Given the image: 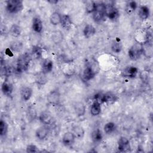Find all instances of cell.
Masks as SVG:
<instances>
[{
    "mask_svg": "<svg viewBox=\"0 0 153 153\" xmlns=\"http://www.w3.org/2000/svg\"><path fill=\"white\" fill-rule=\"evenodd\" d=\"M23 9V2L21 0L6 1V10L10 14H16Z\"/></svg>",
    "mask_w": 153,
    "mask_h": 153,
    "instance_id": "obj_3",
    "label": "cell"
},
{
    "mask_svg": "<svg viewBox=\"0 0 153 153\" xmlns=\"http://www.w3.org/2000/svg\"><path fill=\"white\" fill-rule=\"evenodd\" d=\"M51 38L52 41L55 44L57 45V44H60L63 41V38H64V35L60 30H54L52 32Z\"/></svg>",
    "mask_w": 153,
    "mask_h": 153,
    "instance_id": "obj_22",
    "label": "cell"
},
{
    "mask_svg": "<svg viewBox=\"0 0 153 153\" xmlns=\"http://www.w3.org/2000/svg\"><path fill=\"white\" fill-rule=\"evenodd\" d=\"M75 139L76 137L72 131H67L62 137V143L65 146H71L74 143Z\"/></svg>",
    "mask_w": 153,
    "mask_h": 153,
    "instance_id": "obj_12",
    "label": "cell"
},
{
    "mask_svg": "<svg viewBox=\"0 0 153 153\" xmlns=\"http://www.w3.org/2000/svg\"><path fill=\"white\" fill-rule=\"evenodd\" d=\"M111 50L115 53H119L122 51L123 45L120 40H114L111 45Z\"/></svg>",
    "mask_w": 153,
    "mask_h": 153,
    "instance_id": "obj_30",
    "label": "cell"
},
{
    "mask_svg": "<svg viewBox=\"0 0 153 153\" xmlns=\"http://www.w3.org/2000/svg\"><path fill=\"white\" fill-rule=\"evenodd\" d=\"M106 4L103 2H96V8L92 13V17L95 22L99 23L104 20L105 14Z\"/></svg>",
    "mask_w": 153,
    "mask_h": 153,
    "instance_id": "obj_4",
    "label": "cell"
},
{
    "mask_svg": "<svg viewBox=\"0 0 153 153\" xmlns=\"http://www.w3.org/2000/svg\"><path fill=\"white\" fill-rule=\"evenodd\" d=\"M10 48L14 51H20L22 48V44L19 41H13L11 42Z\"/></svg>",
    "mask_w": 153,
    "mask_h": 153,
    "instance_id": "obj_36",
    "label": "cell"
},
{
    "mask_svg": "<svg viewBox=\"0 0 153 153\" xmlns=\"http://www.w3.org/2000/svg\"><path fill=\"white\" fill-rule=\"evenodd\" d=\"M60 25L65 29H69L72 25V20L68 14H62Z\"/></svg>",
    "mask_w": 153,
    "mask_h": 153,
    "instance_id": "obj_21",
    "label": "cell"
},
{
    "mask_svg": "<svg viewBox=\"0 0 153 153\" xmlns=\"http://www.w3.org/2000/svg\"><path fill=\"white\" fill-rule=\"evenodd\" d=\"M26 151L27 153H36V152H40L37 146L34 144H29L27 145L26 148Z\"/></svg>",
    "mask_w": 153,
    "mask_h": 153,
    "instance_id": "obj_37",
    "label": "cell"
},
{
    "mask_svg": "<svg viewBox=\"0 0 153 153\" xmlns=\"http://www.w3.org/2000/svg\"><path fill=\"white\" fill-rule=\"evenodd\" d=\"M96 75V72L94 69L93 67L91 65H88L85 67L83 71L82 77L84 80L88 81L94 78Z\"/></svg>",
    "mask_w": 153,
    "mask_h": 153,
    "instance_id": "obj_10",
    "label": "cell"
},
{
    "mask_svg": "<svg viewBox=\"0 0 153 153\" xmlns=\"http://www.w3.org/2000/svg\"><path fill=\"white\" fill-rule=\"evenodd\" d=\"M38 119L39 121L43 124V125L45 126H50L54 124L55 121V119L51 114L48 111H42L39 116H38Z\"/></svg>",
    "mask_w": 153,
    "mask_h": 153,
    "instance_id": "obj_5",
    "label": "cell"
},
{
    "mask_svg": "<svg viewBox=\"0 0 153 153\" xmlns=\"http://www.w3.org/2000/svg\"><path fill=\"white\" fill-rule=\"evenodd\" d=\"M118 149L121 152L130 151L131 146L129 140L124 136H121L118 140Z\"/></svg>",
    "mask_w": 153,
    "mask_h": 153,
    "instance_id": "obj_8",
    "label": "cell"
},
{
    "mask_svg": "<svg viewBox=\"0 0 153 153\" xmlns=\"http://www.w3.org/2000/svg\"><path fill=\"white\" fill-rule=\"evenodd\" d=\"M62 14L58 11L53 12L50 16V22L52 25L57 26L60 24Z\"/></svg>",
    "mask_w": 153,
    "mask_h": 153,
    "instance_id": "obj_25",
    "label": "cell"
},
{
    "mask_svg": "<svg viewBox=\"0 0 153 153\" xmlns=\"http://www.w3.org/2000/svg\"><path fill=\"white\" fill-rule=\"evenodd\" d=\"M8 130V125L7 123L4 120H1L0 121V136L1 137H4L7 135Z\"/></svg>",
    "mask_w": 153,
    "mask_h": 153,
    "instance_id": "obj_35",
    "label": "cell"
},
{
    "mask_svg": "<svg viewBox=\"0 0 153 153\" xmlns=\"http://www.w3.org/2000/svg\"><path fill=\"white\" fill-rule=\"evenodd\" d=\"M138 73V69L133 66H126L122 71V76L125 78H135Z\"/></svg>",
    "mask_w": 153,
    "mask_h": 153,
    "instance_id": "obj_11",
    "label": "cell"
},
{
    "mask_svg": "<svg viewBox=\"0 0 153 153\" xmlns=\"http://www.w3.org/2000/svg\"><path fill=\"white\" fill-rule=\"evenodd\" d=\"M49 134V128L47 126L43 125L38 127L35 131V136L39 140L45 139Z\"/></svg>",
    "mask_w": 153,
    "mask_h": 153,
    "instance_id": "obj_9",
    "label": "cell"
},
{
    "mask_svg": "<svg viewBox=\"0 0 153 153\" xmlns=\"http://www.w3.org/2000/svg\"><path fill=\"white\" fill-rule=\"evenodd\" d=\"M42 49L41 47L36 45L33 46L31 51V57L35 59H39L42 57Z\"/></svg>",
    "mask_w": 153,
    "mask_h": 153,
    "instance_id": "obj_31",
    "label": "cell"
},
{
    "mask_svg": "<svg viewBox=\"0 0 153 153\" xmlns=\"http://www.w3.org/2000/svg\"><path fill=\"white\" fill-rule=\"evenodd\" d=\"M103 94L102 93H97L96 94H94V97H93L94 101L97 102L99 103L102 104L103 103V100H102V99H103Z\"/></svg>",
    "mask_w": 153,
    "mask_h": 153,
    "instance_id": "obj_38",
    "label": "cell"
},
{
    "mask_svg": "<svg viewBox=\"0 0 153 153\" xmlns=\"http://www.w3.org/2000/svg\"><path fill=\"white\" fill-rule=\"evenodd\" d=\"M72 132L78 139H82L85 134V130L84 128L79 125H75L72 128Z\"/></svg>",
    "mask_w": 153,
    "mask_h": 153,
    "instance_id": "obj_23",
    "label": "cell"
},
{
    "mask_svg": "<svg viewBox=\"0 0 153 153\" xmlns=\"http://www.w3.org/2000/svg\"><path fill=\"white\" fill-rule=\"evenodd\" d=\"M106 16L112 21L117 20L120 17V13L118 9L112 4H106Z\"/></svg>",
    "mask_w": 153,
    "mask_h": 153,
    "instance_id": "obj_6",
    "label": "cell"
},
{
    "mask_svg": "<svg viewBox=\"0 0 153 153\" xmlns=\"http://www.w3.org/2000/svg\"><path fill=\"white\" fill-rule=\"evenodd\" d=\"M32 27L33 30L38 33H41L43 29L42 22L39 16H36L33 17L32 23Z\"/></svg>",
    "mask_w": 153,
    "mask_h": 153,
    "instance_id": "obj_13",
    "label": "cell"
},
{
    "mask_svg": "<svg viewBox=\"0 0 153 153\" xmlns=\"http://www.w3.org/2000/svg\"><path fill=\"white\" fill-rule=\"evenodd\" d=\"M117 128L116 124L114 122H108L106 123L103 127L104 131L106 134H109L114 132Z\"/></svg>",
    "mask_w": 153,
    "mask_h": 153,
    "instance_id": "obj_33",
    "label": "cell"
},
{
    "mask_svg": "<svg viewBox=\"0 0 153 153\" xmlns=\"http://www.w3.org/2000/svg\"><path fill=\"white\" fill-rule=\"evenodd\" d=\"M9 33L13 37L18 38L22 33V28L17 24L14 23L11 26L9 29Z\"/></svg>",
    "mask_w": 153,
    "mask_h": 153,
    "instance_id": "obj_26",
    "label": "cell"
},
{
    "mask_svg": "<svg viewBox=\"0 0 153 153\" xmlns=\"http://www.w3.org/2000/svg\"><path fill=\"white\" fill-rule=\"evenodd\" d=\"M150 10L148 7L142 5L139 8L138 16L142 20H145L149 17Z\"/></svg>",
    "mask_w": 153,
    "mask_h": 153,
    "instance_id": "obj_20",
    "label": "cell"
},
{
    "mask_svg": "<svg viewBox=\"0 0 153 153\" xmlns=\"http://www.w3.org/2000/svg\"><path fill=\"white\" fill-rule=\"evenodd\" d=\"M96 33V28L91 24H87L83 29V35L85 38H90Z\"/></svg>",
    "mask_w": 153,
    "mask_h": 153,
    "instance_id": "obj_19",
    "label": "cell"
},
{
    "mask_svg": "<svg viewBox=\"0 0 153 153\" xmlns=\"http://www.w3.org/2000/svg\"><path fill=\"white\" fill-rule=\"evenodd\" d=\"M47 2H48V3H50L51 4L54 5V4H57L58 2H59V1H57V0H49V1H47Z\"/></svg>",
    "mask_w": 153,
    "mask_h": 153,
    "instance_id": "obj_40",
    "label": "cell"
},
{
    "mask_svg": "<svg viewBox=\"0 0 153 153\" xmlns=\"http://www.w3.org/2000/svg\"><path fill=\"white\" fill-rule=\"evenodd\" d=\"M101 104L94 101L90 108V114L92 116H97L101 113Z\"/></svg>",
    "mask_w": 153,
    "mask_h": 153,
    "instance_id": "obj_28",
    "label": "cell"
},
{
    "mask_svg": "<svg viewBox=\"0 0 153 153\" xmlns=\"http://www.w3.org/2000/svg\"><path fill=\"white\" fill-rule=\"evenodd\" d=\"M91 138L94 143H99L103 139V134L102 131L99 128L94 130L91 133Z\"/></svg>",
    "mask_w": 153,
    "mask_h": 153,
    "instance_id": "obj_27",
    "label": "cell"
},
{
    "mask_svg": "<svg viewBox=\"0 0 153 153\" xmlns=\"http://www.w3.org/2000/svg\"><path fill=\"white\" fill-rule=\"evenodd\" d=\"M137 4L134 1H128L125 6V11L128 15L132 14L137 9Z\"/></svg>",
    "mask_w": 153,
    "mask_h": 153,
    "instance_id": "obj_24",
    "label": "cell"
},
{
    "mask_svg": "<svg viewBox=\"0 0 153 153\" xmlns=\"http://www.w3.org/2000/svg\"><path fill=\"white\" fill-rule=\"evenodd\" d=\"M27 117L29 121H32L37 117V112L33 106H29L27 109Z\"/></svg>",
    "mask_w": 153,
    "mask_h": 153,
    "instance_id": "obj_32",
    "label": "cell"
},
{
    "mask_svg": "<svg viewBox=\"0 0 153 153\" xmlns=\"http://www.w3.org/2000/svg\"><path fill=\"white\" fill-rule=\"evenodd\" d=\"M118 99V96L114 93L108 91L103 94V103L107 104H112Z\"/></svg>",
    "mask_w": 153,
    "mask_h": 153,
    "instance_id": "obj_15",
    "label": "cell"
},
{
    "mask_svg": "<svg viewBox=\"0 0 153 153\" xmlns=\"http://www.w3.org/2000/svg\"><path fill=\"white\" fill-rule=\"evenodd\" d=\"M13 90V84L8 80H5L1 85V91L4 95L10 96L11 95Z\"/></svg>",
    "mask_w": 153,
    "mask_h": 153,
    "instance_id": "obj_16",
    "label": "cell"
},
{
    "mask_svg": "<svg viewBox=\"0 0 153 153\" xmlns=\"http://www.w3.org/2000/svg\"><path fill=\"white\" fill-rule=\"evenodd\" d=\"M144 49L142 44L136 42L132 45L128 50V56L132 60H136L143 54Z\"/></svg>",
    "mask_w": 153,
    "mask_h": 153,
    "instance_id": "obj_2",
    "label": "cell"
},
{
    "mask_svg": "<svg viewBox=\"0 0 153 153\" xmlns=\"http://www.w3.org/2000/svg\"><path fill=\"white\" fill-rule=\"evenodd\" d=\"M47 101L48 104L53 106H57L60 101V93L57 90H51L47 96Z\"/></svg>",
    "mask_w": 153,
    "mask_h": 153,
    "instance_id": "obj_7",
    "label": "cell"
},
{
    "mask_svg": "<svg viewBox=\"0 0 153 153\" xmlns=\"http://www.w3.org/2000/svg\"><path fill=\"white\" fill-rule=\"evenodd\" d=\"M5 54H7L8 56L10 57H11V56H13V52L11 51V50L10 48H7L6 50H5Z\"/></svg>",
    "mask_w": 153,
    "mask_h": 153,
    "instance_id": "obj_39",
    "label": "cell"
},
{
    "mask_svg": "<svg viewBox=\"0 0 153 153\" xmlns=\"http://www.w3.org/2000/svg\"><path fill=\"white\" fill-rule=\"evenodd\" d=\"M96 2L93 1H87L85 5V11L87 14H92L96 10Z\"/></svg>",
    "mask_w": 153,
    "mask_h": 153,
    "instance_id": "obj_34",
    "label": "cell"
},
{
    "mask_svg": "<svg viewBox=\"0 0 153 153\" xmlns=\"http://www.w3.org/2000/svg\"><path fill=\"white\" fill-rule=\"evenodd\" d=\"M74 111L78 117H81L85 114L86 107L82 102H76L74 106Z\"/></svg>",
    "mask_w": 153,
    "mask_h": 153,
    "instance_id": "obj_14",
    "label": "cell"
},
{
    "mask_svg": "<svg viewBox=\"0 0 153 153\" xmlns=\"http://www.w3.org/2000/svg\"><path fill=\"white\" fill-rule=\"evenodd\" d=\"M31 55L23 54L19 57L17 60L16 71L17 73H22L27 71L31 60Z\"/></svg>",
    "mask_w": 153,
    "mask_h": 153,
    "instance_id": "obj_1",
    "label": "cell"
},
{
    "mask_svg": "<svg viewBox=\"0 0 153 153\" xmlns=\"http://www.w3.org/2000/svg\"><path fill=\"white\" fill-rule=\"evenodd\" d=\"M33 94V90L30 87H23L20 90V95L22 99L27 102L32 97Z\"/></svg>",
    "mask_w": 153,
    "mask_h": 153,
    "instance_id": "obj_18",
    "label": "cell"
},
{
    "mask_svg": "<svg viewBox=\"0 0 153 153\" xmlns=\"http://www.w3.org/2000/svg\"><path fill=\"white\" fill-rule=\"evenodd\" d=\"M53 69V62L49 59H45L41 64V71L45 74H49Z\"/></svg>",
    "mask_w": 153,
    "mask_h": 153,
    "instance_id": "obj_17",
    "label": "cell"
},
{
    "mask_svg": "<svg viewBox=\"0 0 153 153\" xmlns=\"http://www.w3.org/2000/svg\"><path fill=\"white\" fill-rule=\"evenodd\" d=\"M46 75L47 74L43 73L42 71L37 74L35 76V82L37 83L38 85H44L47 82L48 79L46 76Z\"/></svg>",
    "mask_w": 153,
    "mask_h": 153,
    "instance_id": "obj_29",
    "label": "cell"
}]
</instances>
